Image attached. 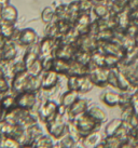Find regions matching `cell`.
I'll return each instance as SVG.
<instances>
[{"label":"cell","instance_id":"obj_43","mask_svg":"<svg viewBox=\"0 0 138 148\" xmlns=\"http://www.w3.org/2000/svg\"><path fill=\"white\" fill-rule=\"evenodd\" d=\"M102 143L105 145V148H120L121 144L123 143L119 137L117 136H108L102 140Z\"/></svg>","mask_w":138,"mask_h":148},{"label":"cell","instance_id":"obj_18","mask_svg":"<svg viewBox=\"0 0 138 148\" xmlns=\"http://www.w3.org/2000/svg\"><path fill=\"white\" fill-rule=\"evenodd\" d=\"M102 102L108 107H117L120 105L121 102V93L119 92H113V91H105L100 95Z\"/></svg>","mask_w":138,"mask_h":148},{"label":"cell","instance_id":"obj_61","mask_svg":"<svg viewBox=\"0 0 138 148\" xmlns=\"http://www.w3.org/2000/svg\"><path fill=\"white\" fill-rule=\"evenodd\" d=\"M58 148H59V147H58Z\"/></svg>","mask_w":138,"mask_h":148},{"label":"cell","instance_id":"obj_25","mask_svg":"<svg viewBox=\"0 0 138 148\" xmlns=\"http://www.w3.org/2000/svg\"><path fill=\"white\" fill-rule=\"evenodd\" d=\"M16 107V96L13 93L4 94L0 97V108L3 112L11 110Z\"/></svg>","mask_w":138,"mask_h":148},{"label":"cell","instance_id":"obj_10","mask_svg":"<svg viewBox=\"0 0 138 148\" xmlns=\"http://www.w3.org/2000/svg\"><path fill=\"white\" fill-rule=\"evenodd\" d=\"M59 82V75L54 70L44 71L41 76V91L50 92L55 89Z\"/></svg>","mask_w":138,"mask_h":148},{"label":"cell","instance_id":"obj_24","mask_svg":"<svg viewBox=\"0 0 138 148\" xmlns=\"http://www.w3.org/2000/svg\"><path fill=\"white\" fill-rule=\"evenodd\" d=\"M41 135H43V131L41 127L39 125V123L33 124L30 127H27L25 129V142L24 144L26 143H33L35 140L40 137Z\"/></svg>","mask_w":138,"mask_h":148},{"label":"cell","instance_id":"obj_32","mask_svg":"<svg viewBox=\"0 0 138 148\" xmlns=\"http://www.w3.org/2000/svg\"><path fill=\"white\" fill-rule=\"evenodd\" d=\"M81 14L80 8H79V2L78 0H74L72 2H70L68 4V20L72 24H74V22L77 21V18L79 15Z\"/></svg>","mask_w":138,"mask_h":148},{"label":"cell","instance_id":"obj_41","mask_svg":"<svg viewBox=\"0 0 138 148\" xmlns=\"http://www.w3.org/2000/svg\"><path fill=\"white\" fill-rule=\"evenodd\" d=\"M55 20H68V4H59L55 8Z\"/></svg>","mask_w":138,"mask_h":148},{"label":"cell","instance_id":"obj_53","mask_svg":"<svg viewBox=\"0 0 138 148\" xmlns=\"http://www.w3.org/2000/svg\"><path fill=\"white\" fill-rule=\"evenodd\" d=\"M20 148H35L33 143H26V144H23L20 146Z\"/></svg>","mask_w":138,"mask_h":148},{"label":"cell","instance_id":"obj_20","mask_svg":"<svg viewBox=\"0 0 138 148\" xmlns=\"http://www.w3.org/2000/svg\"><path fill=\"white\" fill-rule=\"evenodd\" d=\"M102 140H102V136L100 135V133L98 131H94L87 135L83 136L81 143L84 146V148H95L100 143H102Z\"/></svg>","mask_w":138,"mask_h":148},{"label":"cell","instance_id":"obj_34","mask_svg":"<svg viewBox=\"0 0 138 148\" xmlns=\"http://www.w3.org/2000/svg\"><path fill=\"white\" fill-rule=\"evenodd\" d=\"M41 21L45 25H49L55 21V9L52 7H45L41 12Z\"/></svg>","mask_w":138,"mask_h":148},{"label":"cell","instance_id":"obj_59","mask_svg":"<svg viewBox=\"0 0 138 148\" xmlns=\"http://www.w3.org/2000/svg\"><path fill=\"white\" fill-rule=\"evenodd\" d=\"M137 61H138V53H137Z\"/></svg>","mask_w":138,"mask_h":148},{"label":"cell","instance_id":"obj_1","mask_svg":"<svg viewBox=\"0 0 138 148\" xmlns=\"http://www.w3.org/2000/svg\"><path fill=\"white\" fill-rule=\"evenodd\" d=\"M67 122H68L67 117L65 119L64 116L57 114L54 119L45 123V127L49 135L52 136L54 140H61L63 136L67 134Z\"/></svg>","mask_w":138,"mask_h":148},{"label":"cell","instance_id":"obj_23","mask_svg":"<svg viewBox=\"0 0 138 148\" xmlns=\"http://www.w3.org/2000/svg\"><path fill=\"white\" fill-rule=\"evenodd\" d=\"M114 18H115V28L121 29V30H124L125 32L126 27L130 25V9L126 8L124 9L123 11H121L120 13L115 14L114 15Z\"/></svg>","mask_w":138,"mask_h":148},{"label":"cell","instance_id":"obj_33","mask_svg":"<svg viewBox=\"0 0 138 148\" xmlns=\"http://www.w3.org/2000/svg\"><path fill=\"white\" fill-rule=\"evenodd\" d=\"M22 144L12 136H0V148H20Z\"/></svg>","mask_w":138,"mask_h":148},{"label":"cell","instance_id":"obj_17","mask_svg":"<svg viewBox=\"0 0 138 148\" xmlns=\"http://www.w3.org/2000/svg\"><path fill=\"white\" fill-rule=\"evenodd\" d=\"M18 29L15 28V23L11 22L1 21L0 22V34L3 36L7 40H16L18 35Z\"/></svg>","mask_w":138,"mask_h":148},{"label":"cell","instance_id":"obj_38","mask_svg":"<svg viewBox=\"0 0 138 148\" xmlns=\"http://www.w3.org/2000/svg\"><path fill=\"white\" fill-rule=\"evenodd\" d=\"M95 38L97 39L98 42H104V41H109L114 39V28L113 29H102L100 32L96 34Z\"/></svg>","mask_w":138,"mask_h":148},{"label":"cell","instance_id":"obj_2","mask_svg":"<svg viewBox=\"0 0 138 148\" xmlns=\"http://www.w3.org/2000/svg\"><path fill=\"white\" fill-rule=\"evenodd\" d=\"M57 110H58V103L53 99H45L39 106L37 114L39 117V120L45 124L56 117Z\"/></svg>","mask_w":138,"mask_h":148},{"label":"cell","instance_id":"obj_47","mask_svg":"<svg viewBox=\"0 0 138 148\" xmlns=\"http://www.w3.org/2000/svg\"><path fill=\"white\" fill-rule=\"evenodd\" d=\"M118 68H111L109 71V77H108V86H111L117 90H118Z\"/></svg>","mask_w":138,"mask_h":148},{"label":"cell","instance_id":"obj_14","mask_svg":"<svg viewBox=\"0 0 138 148\" xmlns=\"http://www.w3.org/2000/svg\"><path fill=\"white\" fill-rule=\"evenodd\" d=\"M91 14L92 13H81L77 18V21L73 24V27L80 33L81 36L89 34V27H91V24L93 22Z\"/></svg>","mask_w":138,"mask_h":148},{"label":"cell","instance_id":"obj_50","mask_svg":"<svg viewBox=\"0 0 138 148\" xmlns=\"http://www.w3.org/2000/svg\"><path fill=\"white\" fill-rule=\"evenodd\" d=\"M127 8L130 10H133V9H138V0H130L128 1V7Z\"/></svg>","mask_w":138,"mask_h":148},{"label":"cell","instance_id":"obj_31","mask_svg":"<svg viewBox=\"0 0 138 148\" xmlns=\"http://www.w3.org/2000/svg\"><path fill=\"white\" fill-rule=\"evenodd\" d=\"M91 52H87V51H84V50L81 49H77L76 53L73 55L72 61L79 63V64H82V65H86L89 66L91 64Z\"/></svg>","mask_w":138,"mask_h":148},{"label":"cell","instance_id":"obj_28","mask_svg":"<svg viewBox=\"0 0 138 148\" xmlns=\"http://www.w3.org/2000/svg\"><path fill=\"white\" fill-rule=\"evenodd\" d=\"M79 97H80V93L79 92L72 90H67L65 93H63V95H61L59 104H61L63 106H65L66 108H69Z\"/></svg>","mask_w":138,"mask_h":148},{"label":"cell","instance_id":"obj_46","mask_svg":"<svg viewBox=\"0 0 138 148\" xmlns=\"http://www.w3.org/2000/svg\"><path fill=\"white\" fill-rule=\"evenodd\" d=\"M59 142H58V146H59V148H72L74 145H76V143H78V142H76V140H73L71 136H69L68 134H66L65 136H63L61 140H58Z\"/></svg>","mask_w":138,"mask_h":148},{"label":"cell","instance_id":"obj_40","mask_svg":"<svg viewBox=\"0 0 138 148\" xmlns=\"http://www.w3.org/2000/svg\"><path fill=\"white\" fill-rule=\"evenodd\" d=\"M11 92V82L1 71H0V95L8 94Z\"/></svg>","mask_w":138,"mask_h":148},{"label":"cell","instance_id":"obj_27","mask_svg":"<svg viewBox=\"0 0 138 148\" xmlns=\"http://www.w3.org/2000/svg\"><path fill=\"white\" fill-rule=\"evenodd\" d=\"M17 17H18V12L13 4H8L7 7L2 8V21L16 23Z\"/></svg>","mask_w":138,"mask_h":148},{"label":"cell","instance_id":"obj_36","mask_svg":"<svg viewBox=\"0 0 138 148\" xmlns=\"http://www.w3.org/2000/svg\"><path fill=\"white\" fill-rule=\"evenodd\" d=\"M27 71H28L29 76H31V77H41L42 74L44 73L41 58H38L33 65L30 66V67H28V68H27Z\"/></svg>","mask_w":138,"mask_h":148},{"label":"cell","instance_id":"obj_29","mask_svg":"<svg viewBox=\"0 0 138 148\" xmlns=\"http://www.w3.org/2000/svg\"><path fill=\"white\" fill-rule=\"evenodd\" d=\"M89 65H82L74 61H70V71L68 76H89Z\"/></svg>","mask_w":138,"mask_h":148},{"label":"cell","instance_id":"obj_12","mask_svg":"<svg viewBox=\"0 0 138 148\" xmlns=\"http://www.w3.org/2000/svg\"><path fill=\"white\" fill-rule=\"evenodd\" d=\"M78 49L84 50V51H87V52H94L98 49V41L97 39L92 36V35H82L80 36V38L78 39L77 43H76Z\"/></svg>","mask_w":138,"mask_h":148},{"label":"cell","instance_id":"obj_26","mask_svg":"<svg viewBox=\"0 0 138 148\" xmlns=\"http://www.w3.org/2000/svg\"><path fill=\"white\" fill-rule=\"evenodd\" d=\"M123 123H124V121H123L122 118H114V119L110 120L105 127L106 137L115 135V134H117V132L120 130V127L123 125Z\"/></svg>","mask_w":138,"mask_h":148},{"label":"cell","instance_id":"obj_60","mask_svg":"<svg viewBox=\"0 0 138 148\" xmlns=\"http://www.w3.org/2000/svg\"><path fill=\"white\" fill-rule=\"evenodd\" d=\"M0 97H1V95H0Z\"/></svg>","mask_w":138,"mask_h":148},{"label":"cell","instance_id":"obj_44","mask_svg":"<svg viewBox=\"0 0 138 148\" xmlns=\"http://www.w3.org/2000/svg\"><path fill=\"white\" fill-rule=\"evenodd\" d=\"M121 63V58L118 56H114V55H108L106 54L105 56V67L107 68H118L119 64Z\"/></svg>","mask_w":138,"mask_h":148},{"label":"cell","instance_id":"obj_9","mask_svg":"<svg viewBox=\"0 0 138 148\" xmlns=\"http://www.w3.org/2000/svg\"><path fill=\"white\" fill-rule=\"evenodd\" d=\"M58 45H61L59 38L52 39L50 37H43L39 41V53L40 58H48V56H54V51Z\"/></svg>","mask_w":138,"mask_h":148},{"label":"cell","instance_id":"obj_54","mask_svg":"<svg viewBox=\"0 0 138 148\" xmlns=\"http://www.w3.org/2000/svg\"><path fill=\"white\" fill-rule=\"evenodd\" d=\"M134 69H135V73H136L138 76V61L134 64Z\"/></svg>","mask_w":138,"mask_h":148},{"label":"cell","instance_id":"obj_8","mask_svg":"<svg viewBox=\"0 0 138 148\" xmlns=\"http://www.w3.org/2000/svg\"><path fill=\"white\" fill-rule=\"evenodd\" d=\"M29 78H30V76H29L27 70L14 75L13 78L11 79V81H10L11 82V92L13 94L16 95L20 92H23V91H26Z\"/></svg>","mask_w":138,"mask_h":148},{"label":"cell","instance_id":"obj_7","mask_svg":"<svg viewBox=\"0 0 138 148\" xmlns=\"http://www.w3.org/2000/svg\"><path fill=\"white\" fill-rule=\"evenodd\" d=\"M17 45L20 47H23V48H27L29 45H33L37 42H39L38 40V34L36 33V30L30 27H27V28H24L18 32V35L16 37V40H15Z\"/></svg>","mask_w":138,"mask_h":148},{"label":"cell","instance_id":"obj_39","mask_svg":"<svg viewBox=\"0 0 138 148\" xmlns=\"http://www.w3.org/2000/svg\"><path fill=\"white\" fill-rule=\"evenodd\" d=\"M55 21H56L57 28H58L61 36L66 35L73 27V24L69 20H55Z\"/></svg>","mask_w":138,"mask_h":148},{"label":"cell","instance_id":"obj_52","mask_svg":"<svg viewBox=\"0 0 138 148\" xmlns=\"http://www.w3.org/2000/svg\"><path fill=\"white\" fill-rule=\"evenodd\" d=\"M8 4H10V0H0V7L1 8L7 7Z\"/></svg>","mask_w":138,"mask_h":148},{"label":"cell","instance_id":"obj_42","mask_svg":"<svg viewBox=\"0 0 138 148\" xmlns=\"http://www.w3.org/2000/svg\"><path fill=\"white\" fill-rule=\"evenodd\" d=\"M40 90H41V77H31L30 76L26 91L40 92Z\"/></svg>","mask_w":138,"mask_h":148},{"label":"cell","instance_id":"obj_30","mask_svg":"<svg viewBox=\"0 0 138 148\" xmlns=\"http://www.w3.org/2000/svg\"><path fill=\"white\" fill-rule=\"evenodd\" d=\"M93 82L91 81L89 76H78V92L80 94L87 93L94 88Z\"/></svg>","mask_w":138,"mask_h":148},{"label":"cell","instance_id":"obj_56","mask_svg":"<svg viewBox=\"0 0 138 148\" xmlns=\"http://www.w3.org/2000/svg\"><path fill=\"white\" fill-rule=\"evenodd\" d=\"M92 2H94V4L97 3V2H100V1H105V0H91Z\"/></svg>","mask_w":138,"mask_h":148},{"label":"cell","instance_id":"obj_6","mask_svg":"<svg viewBox=\"0 0 138 148\" xmlns=\"http://www.w3.org/2000/svg\"><path fill=\"white\" fill-rule=\"evenodd\" d=\"M98 50H100L102 53L108 54V55H114L118 56L122 60L125 55V50L121 45V42L112 39L109 41L98 42Z\"/></svg>","mask_w":138,"mask_h":148},{"label":"cell","instance_id":"obj_49","mask_svg":"<svg viewBox=\"0 0 138 148\" xmlns=\"http://www.w3.org/2000/svg\"><path fill=\"white\" fill-rule=\"evenodd\" d=\"M41 58V61H42V66H43V69H44V71L52 70L54 56H48V58Z\"/></svg>","mask_w":138,"mask_h":148},{"label":"cell","instance_id":"obj_19","mask_svg":"<svg viewBox=\"0 0 138 148\" xmlns=\"http://www.w3.org/2000/svg\"><path fill=\"white\" fill-rule=\"evenodd\" d=\"M92 14L95 15L96 18H107V17L111 16L112 14L110 12L109 0L100 1V2H97V3L94 4Z\"/></svg>","mask_w":138,"mask_h":148},{"label":"cell","instance_id":"obj_58","mask_svg":"<svg viewBox=\"0 0 138 148\" xmlns=\"http://www.w3.org/2000/svg\"><path fill=\"white\" fill-rule=\"evenodd\" d=\"M109 1H115V0H109Z\"/></svg>","mask_w":138,"mask_h":148},{"label":"cell","instance_id":"obj_57","mask_svg":"<svg viewBox=\"0 0 138 148\" xmlns=\"http://www.w3.org/2000/svg\"><path fill=\"white\" fill-rule=\"evenodd\" d=\"M135 42H136V47L138 48V37L136 38V39H135Z\"/></svg>","mask_w":138,"mask_h":148},{"label":"cell","instance_id":"obj_5","mask_svg":"<svg viewBox=\"0 0 138 148\" xmlns=\"http://www.w3.org/2000/svg\"><path fill=\"white\" fill-rule=\"evenodd\" d=\"M76 123L78 130L80 131L82 136H85L89 133H92L94 131H98V127H100L98 123H96L87 114H83V115L77 117L76 119L72 120Z\"/></svg>","mask_w":138,"mask_h":148},{"label":"cell","instance_id":"obj_3","mask_svg":"<svg viewBox=\"0 0 138 148\" xmlns=\"http://www.w3.org/2000/svg\"><path fill=\"white\" fill-rule=\"evenodd\" d=\"M39 92H33V91H23L16 94V107H20L22 109L26 110H33L35 107L38 104V97Z\"/></svg>","mask_w":138,"mask_h":148},{"label":"cell","instance_id":"obj_35","mask_svg":"<svg viewBox=\"0 0 138 148\" xmlns=\"http://www.w3.org/2000/svg\"><path fill=\"white\" fill-rule=\"evenodd\" d=\"M105 56L106 54L97 49L91 54V64L96 67H105Z\"/></svg>","mask_w":138,"mask_h":148},{"label":"cell","instance_id":"obj_11","mask_svg":"<svg viewBox=\"0 0 138 148\" xmlns=\"http://www.w3.org/2000/svg\"><path fill=\"white\" fill-rule=\"evenodd\" d=\"M87 108H89V102H87L85 99L79 97V99L68 108V110H67V118H68V120L76 119L79 116L85 114L86 110H87Z\"/></svg>","mask_w":138,"mask_h":148},{"label":"cell","instance_id":"obj_13","mask_svg":"<svg viewBox=\"0 0 138 148\" xmlns=\"http://www.w3.org/2000/svg\"><path fill=\"white\" fill-rule=\"evenodd\" d=\"M17 43L14 40H7L5 45L0 50V58L8 62H14L17 56Z\"/></svg>","mask_w":138,"mask_h":148},{"label":"cell","instance_id":"obj_45","mask_svg":"<svg viewBox=\"0 0 138 148\" xmlns=\"http://www.w3.org/2000/svg\"><path fill=\"white\" fill-rule=\"evenodd\" d=\"M126 37L133 38V39H136L138 37V23H135V22H130V25L126 27L125 32H124Z\"/></svg>","mask_w":138,"mask_h":148},{"label":"cell","instance_id":"obj_48","mask_svg":"<svg viewBox=\"0 0 138 148\" xmlns=\"http://www.w3.org/2000/svg\"><path fill=\"white\" fill-rule=\"evenodd\" d=\"M79 8L81 13H92L94 7V2L91 0H79Z\"/></svg>","mask_w":138,"mask_h":148},{"label":"cell","instance_id":"obj_22","mask_svg":"<svg viewBox=\"0 0 138 148\" xmlns=\"http://www.w3.org/2000/svg\"><path fill=\"white\" fill-rule=\"evenodd\" d=\"M52 70L57 73L59 76H68L69 71H70V61L54 58Z\"/></svg>","mask_w":138,"mask_h":148},{"label":"cell","instance_id":"obj_51","mask_svg":"<svg viewBox=\"0 0 138 148\" xmlns=\"http://www.w3.org/2000/svg\"><path fill=\"white\" fill-rule=\"evenodd\" d=\"M5 42H7V39H5V38H4L3 36L0 34V50H1L4 47Z\"/></svg>","mask_w":138,"mask_h":148},{"label":"cell","instance_id":"obj_21","mask_svg":"<svg viewBox=\"0 0 138 148\" xmlns=\"http://www.w3.org/2000/svg\"><path fill=\"white\" fill-rule=\"evenodd\" d=\"M86 114L96 123L99 124V125H102L104 122H106V120H107V114H106V111L98 106H89L87 110H86Z\"/></svg>","mask_w":138,"mask_h":148},{"label":"cell","instance_id":"obj_4","mask_svg":"<svg viewBox=\"0 0 138 148\" xmlns=\"http://www.w3.org/2000/svg\"><path fill=\"white\" fill-rule=\"evenodd\" d=\"M110 69L107 67H96L89 64V77L95 86L105 88L108 86V77Z\"/></svg>","mask_w":138,"mask_h":148},{"label":"cell","instance_id":"obj_55","mask_svg":"<svg viewBox=\"0 0 138 148\" xmlns=\"http://www.w3.org/2000/svg\"><path fill=\"white\" fill-rule=\"evenodd\" d=\"M2 21V8L0 7V22Z\"/></svg>","mask_w":138,"mask_h":148},{"label":"cell","instance_id":"obj_15","mask_svg":"<svg viewBox=\"0 0 138 148\" xmlns=\"http://www.w3.org/2000/svg\"><path fill=\"white\" fill-rule=\"evenodd\" d=\"M76 45H58L54 51V58L66 60V61H72L73 55L77 51Z\"/></svg>","mask_w":138,"mask_h":148},{"label":"cell","instance_id":"obj_16","mask_svg":"<svg viewBox=\"0 0 138 148\" xmlns=\"http://www.w3.org/2000/svg\"><path fill=\"white\" fill-rule=\"evenodd\" d=\"M38 58H40V53H39V42H37L33 45H29L26 48L24 56L22 60L24 61L26 68H28L36 62Z\"/></svg>","mask_w":138,"mask_h":148},{"label":"cell","instance_id":"obj_37","mask_svg":"<svg viewBox=\"0 0 138 148\" xmlns=\"http://www.w3.org/2000/svg\"><path fill=\"white\" fill-rule=\"evenodd\" d=\"M67 134L69 136H71L76 142H80L83 137L72 120H68V122H67Z\"/></svg>","mask_w":138,"mask_h":148}]
</instances>
